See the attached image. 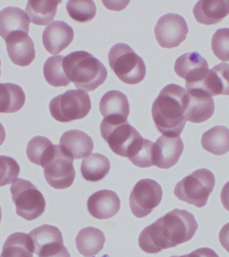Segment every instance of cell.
I'll return each instance as SVG.
<instances>
[{"label":"cell","instance_id":"obj_1","mask_svg":"<svg viewBox=\"0 0 229 257\" xmlns=\"http://www.w3.org/2000/svg\"><path fill=\"white\" fill-rule=\"evenodd\" d=\"M198 227L192 214L174 209L144 229L139 237V246L144 252L156 254L191 240Z\"/></svg>","mask_w":229,"mask_h":257},{"label":"cell","instance_id":"obj_2","mask_svg":"<svg viewBox=\"0 0 229 257\" xmlns=\"http://www.w3.org/2000/svg\"><path fill=\"white\" fill-rule=\"evenodd\" d=\"M188 93L176 84L165 86L152 105V114L155 125L163 136H180L186 120L184 117Z\"/></svg>","mask_w":229,"mask_h":257},{"label":"cell","instance_id":"obj_3","mask_svg":"<svg viewBox=\"0 0 229 257\" xmlns=\"http://www.w3.org/2000/svg\"><path fill=\"white\" fill-rule=\"evenodd\" d=\"M63 68L66 76L78 89L90 92L103 84L107 70L97 58L86 51H76L65 56Z\"/></svg>","mask_w":229,"mask_h":257},{"label":"cell","instance_id":"obj_4","mask_svg":"<svg viewBox=\"0 0 229 257\" xmlns=\"http://www.w3.org/2000/svg\"><path fill=\"white\" fill-rule=\"evenodd\" d=\"M100 134L112 152L118 156L130 158L142 146L144 138L140 133L126 122H110L102 120Z\"/></svg>","mask_w":229,"mask_h":257},{"label":"cell","instance_id":"obj_5","mask_svg":"<svg viewBox=\"0 0 229 257\" xmlns=\"http://www.w3.org/2000/svg\"><path fill=\"white\" fill-rule=\"evenodd\" d=\"M110 68L122 82L140 83L144 79L146 67L144 60L128 44H114L108 54Z\"/></svg>","mask_w":229,"mask_h":257},{"label":"cell","instance_id":"obj_6","mask_svg":"<svg viewBox=\"0 0 229 257\" xmlns=\"http://www.w3.org/2000/svg\"><path fill=\"white\" fill-rule=\"evenodd\" d=\"M214 186L212 172L208 169H199L176 184L174 194L183 202L202 208L206 206Z\"/></svg>","mask_w":229,"mask_h":257},{"label":"cell","instance_id":"obj_7","mask_svg":"<svg viewBox=\"0 0 229 257\" xmlns=\"http://www.w3.org/2000/svg\"><path fill=\"white\" fill-rule=\"evenodd\" d=\"M91 108L90 96L82 90H68L52 98L50 114L59 122H68L85 117Z\"/></svg>","mask_w":229,"mask_h":257},{"label":"cell","instance_id":"obj_8","mask_svg":"<svg viewBox=\"0 0 229 257\" xmlns=\"http://www.w3.org/2000/svg\"><path fill=\"white\" fill-rule=\"evenodd\" d=\"M10 192L18 216L28 221L39 218L45 211L43 195L30 181L17 178L12 182Z\"/></svg>","mask_w":229,"mask_h":257},{"label":"cell","instance_id":"obj_9","mask_svg":"<svg viewBox=\"0 0 229 257\" xmlns=\"http://www.w3.org/2000/svg\"><path fill=\"white\" fill-rule=\"evenodd\" d=\"M71 155L60 145H56L53 156L44 167V175L48 184L54 189L69 188L75 178V170Z\"/></svg>","mask_w":229,"mask_h":257},{"label":"cell","instance_id":"obj_10","mask_svg":"<svg viewBox=\"0 0 229 257\" xmlns=\"http://www.w3.org/2000/svg\"><path fill=\"white\" fill-rule=\"evenodd\" d=\"M162 189L160 185L151 179H144L135 185L130 197V206L137 218L150 214L162 201Z\"/></svg>","mask_w":229,"mask_h":257},{"label":"cell","instance_id":"obj_11","mask_svg":"<svg viewBox=\"0 0 229 257\" xmlns=\"http://www.w3.org/2000/svg\"><path fill=\"white\" fill-rule=\"evenodd\" d=\"M188 28L184 18L177 14L162 16L154 28V34L160 46L164 48L178 47L186 40Z\"/></svg>","mask_w":229,"mask_h":257},{"label":"cell","instance_id":"obj_12","mask_svg":"<svg viewBox=\"0 0 229 257\" xmlns=\"http://www.w3.org/2000/svg\"><path fill=\"white\" fill-rule=\"evenodd\" d=\"M29 235L33 244L34 253L40 257L51 256L64 248L62 234L57 227L42 225L34 228Z\"/></svg>","mask_w":229,"mask_h":257},{"label":"cell","instance_id":"obj_13","mask_svg":"<svg viewBox=\"0 0 229 257\" xmlns=\"http://www.w3.org/2000/svg\"><path fill=\"white\" fill-rule=\"evenodd\" d=\"M208 70L206 59L197 52L183 54L175 62L174 71L186 80V86L201 81Z\"/></svg>","mask_w":229,"mask_h":257},{"label":"cell","instance_id":"obj_14","mask_svg":"<svg viewBox=\"0 0 229 257\" xmlns=\"http://www.w3.org/2000/svg\"><path fill=\"white\" fill-rule=\"evenodd\" d=\"M188 93L184 117L193 123H200L209 119L214 112L212 96L202 90H186Z\"/></svg>","mask_w":229,"mask_h":257},{"label":"cell","instance_id":"obj_15","mask_svg":"<svg viewBox=\"0 0 229 257\" xmlns=\"http://www.w3.org/2000/svg\"><path fill=\"white\" fill-rule=\"evenodd\" d=\"M186 88V90H202L211 96L229 95V64L225 62L217 64L208 70L202 80Z\"/></svg>","mask_w":229,"mask_h":257},{"label":"cell","instance_id":"obj_16","mask_svg":"<svg viewBox=\"0 0 229 257\" xmlns=\"http://www.w3.org/2000/svg\"><path fill=\"white\" fill-rule=\"evenodd\" d=\"M74 31L66 22L55 21L49 24L42 34V43L50 54L60 53L71 43Z\"/></svg>","mask_w":229,"mask_h":257},{"label":"cell","instance_id":"obj_17","mask_svg":"<svg viewBox=\"0 0 229 257\" xmlns=\"http://www.w3.org/2000/svg\"><path fill=\"white\" fill-rule=\"evenodd\" d=\"M8 56L16 65L29 66L36 56L35 48L28 34L19 32L11 34L5 40Z\"/></svg>","mask_w":229,"mask_h":257},{"label":"cell","instance_id":"obj_18","mask_svg":"<svg viewBox=\"0 0 229 257\" xmlns=\"http://www.w3.org/2000/svg\"><path fill=\"white\" fill-rule=\"evenodd\" d=\"M121 201L113 191L100 190L88 198L87 209L89 214L98 220H106L116 216L120 210Z\"/></svg>","mask_w":229,"mask_h":257},{"label":"cell","instance_id":"obj_19","mask_svg":"<svg viewBox=\"0 0 229 257\" xmlns=\"http://www.w3.org/2000/svg\"><path fill=\"white\" fill-rule=\"evenodd\" d=\"M99 110L104 120L126 122L130 114V104L126 94L112 90L102 96L100 100Z\"/></svg>","mask_w":229,"mask_h":257},{"label":"cell","instance_id":"obj_20","mask_svg":"<svg viewBox=\"0 0 229 257\" xmlns=\"http://www.w3.org/2000/svg\"><path fill=\"white\" fill-rule=\"evenodd\" d=\"M156 146V166L160 169H170L178 163L184 150L180 136H160L155 143Z\"/></svg>","mask_w":229,"mask_h":257},{"label":"cell","instance_id":"obj_21","mask_svg":"<svg viewBox=\"0 0 229 257\" xmlns=\"http://www.w3.org/2000/svg\"><path fill=\"white\" fill-rule=\"evenodd\" d=\"M193 14L198 23L218 24L229 14V0H201L194 6Z\"/></svg>","mask_w":229,"mask_h":257},{"label":"cell","instance_id":"obj_22","mask_svg":"<svg viewBox=\"0 0 229 257\" xmlns=\"http://www.w3.org/2000/svg\"><path fill=\"white\" fill-rule=\"evenodd\" d=\"M30 20L27 14L21 8L7 7L0 11V36L4 40L11 34L30 30Z\"/></svg>","mask_w":229,"mask_h":257},{"label":"cell","instance_id":"obj_23","mask_svg":"<svg viewBox=\"0 0 229 257\" xmlns=\"http://www.w3.org/2000/svg\"><path fill=\"white\" fill-rule=\"evenodd\" d=\"M60 145L76 160L89 156L94 148L92 138L82 131L76 130L64 133L60 138Z\"/></svg>","mask_w":229,"mask_h":257},{"label":"cell","instance_id":"obj_24","mask_svg":"<svg viewBox=\"0 0 229 257\" xmlns=\"http://www.w3.org/2000/svg\"><path fill=\"white\" fill-rule=\"evenodd\" d=\"M105 240L104 233L91 226L82 228L75 238L76 248L84 257L98 254L103 249Z\"/></svg>","mask_w":229,"mask_h":257},{"label":"cell","instance_id":"obj_25","mask_svg":"<svg viewBox=\"0 0 229 257\" xmlns=\"http://www.w3.org/2000/svg\"><path fill=\"white\" fill-rule=\"evenodd\" d=\"M61 2L54 0L28 1L26 11L30 22L38 26H46L51 23L55 17L58 4Z\"/></svg>","mask_w":229,"mask_h":257},{"label":"cell","instance_id":"obj_26","mask_svg":"<svg viewBox=\"0 0 229 257\" xmlns=\"http://www.w3.org/2000/svg\"><path fill=\"white\" fill-rule=\"evenodd\" d=\"M202 148L216 156H222L229 152V130L224 126H215L202 135Z\"/></svg>","mask_w":229,"mask_h":257},{"label":"cell","instance_id":"obj_27","mask_svg":"<svg viewBox=\"0 0 229 257\" xmlns=\"http://www.w3.org/2000/svg\"><path fill=\"white\" fill-rule=\"evenodd\" d=\"M110 163L103 155L94 153L82 161L80 172L84 180L96 182L102 180L108 174Z\"/></svg>","mask_w":229,"mask_h":257},{"label":"cell","instance_id":"obj_28","mask_svg":"<svg viewBox=\"0 0 229 257\" xmlns=\"http://www.w3.org/2000/svg\"><path fill=\"white\" fill-rule=\"evenodd\" d=\"M25 101V93L20 86L13 83H0V113L18 112Z\"/></svg>","mask_w":229,"mask_h":257},{"label":"cell","instance_id":"obj_29","mask_svg":"<svg viewBox=\"0 0 229 257\" xmlns=\"http://www.w3.org/2000/svg\"><path fill=\"white\" fill-rule=\"evenodd\" d=\"M34 248L29 234L16 232L6 239L0 257H33Z\"/></svg>","mask_w":229,"mask_h":257},{"label":"cell","instance_id":"obj_30","mask_svg":"<svg viewBox=\"0 0 229 257\" xmlns=\"http://www.w3.org/2000/svg\"><path fill=\"white\" fill-rule=\"evenodd\" d=\"M55 145L45 137L36 136L28 142L26 154L33 164L44 168L53 156Z\"/></svg>","mask_w":229,"mask_h":257},{"label":"cell","instance_id":"obj_31","mask_svg":"<svg viewBox=\"0 0 229 257\" xmlns=\"http://www.w3.org/2000/svg\"><path fill=\"white\" fill-rule=\"evenodd\" d=\"M63 56H54L44 64V76L48 83L54 87L66 86L70 81L66 76L63 68Z\"/></svg>","mask_w":229,"mask_h":257},{"label":"cell","instance_id":"obj_32","mask_svg":"<svg viewBox=\"0 0 229 257\" xmlns=\"http://www.w3.org/2000/svg\"><path fill=\"white\" fill-rule=\"evenodd\" d=\"M66 10L70 18L80 23L90 22L96 14L95 4L90 0H70L66 3Z\"/></svg>","mask_w":229,"mask_h":257},{"label":"cell","instance_id":"obj_33","mask_svg":"<svg viewBox=\"0 0 229 257\" xmlns=\"http://www.w3.org/2000/svg\"><path fill=\"white\" fill-rule=\"evenodd\" d=\"M129 160L139 168H146L156 166V146L155 143L144 139L142 146Z\"/></svg>","mask_w":229,"mask_h":257},{"label":"cell","instance_id":"obj_34","mask_svg":"<svg viewBox=\"0 0 229 257\" xmlns=\"http://www.w3.org/2000/svg\"><path fill=\"white\" fill-rule=\"evenodd\" d=\"M212 49L219 60L229 61V28H221L212 38Z\"/></svg>","mask_w":229,"mask_h":257},{"label":"cell","instance_id":"obj_35","mask_svg":"<svg viewBox=\"0 0 229 257\" xmlns=\"http://www.w3.org/2000/svg\"><path fill=\"white\" fill-rule=\"evenodd\" d=\"M20 172L19 165L14 159L0 156V187L12 184Z\"/></svg>","mask_w":229,"mask_h":257},{"label":"cell","instance_id":"obj_36","mask_svg":"<svg viewBox=\"0 0 229 257\" xmlns=\"http://www.w3.org/2000/svg\"><path fill=\"white\" fill-rule=\"evenodd\" d=\"M218 238L223 248L229 252V222L223 226L221 229Z\"/></svg>","mask_w":229,"mask_h":257},{"label":"cell","instance_id":"obj_37","mask_svg":"<svg viewBox=\"0 0 229 257\" xmlns=\"http://www.w3.org/2000/svg\"><path fill=\"white\" fill-rule=\"evenodd\" d=\"M187 257H219L212 249L202 248L186 254Z\"/></svg>","mask_w":229,"mask_h":257},{"label":"cell","instance_id":"obj_38","mask_svg":"<svg viewBox=\"0 0 229 257\" xmlns=\"http://www.w3.org/2000/svg\"><path fill=\"white\" fill-rule=\"evenodd\" d=\"M220 200L224 209L229 211V182L222 187L220 192Z\"/></svg>","mask_w":229,"mask_h":257},{"label":"cell","instance_id":"obj_39","mask_svg":"<svg viewBox=\"0 0 229 257\" xmlns=\"http://www.w3.org/2000/svg\"><path fill=\"white\" fill-rule=\"evenodd\" d=\"M46 257H70V254L69 252H68L67 248L64 246V248L62 249V250H60V252L56 253V254L53 255H51V256Z\"/></svg>","mask_w":229,"mask_h":257},{"label":"cell","instance_id":"obj_40","mask_svg":"<svg viewBox=\"0 0 229 257\" xmlns=\"http://www.w3.org/2000/svg\"><path fill=\"white\" fill-rule=\"evenodd\" d=\"M6 138V134L5 128H4V126L2 125L1 122H0V146L5 142Z\"/></svg>","mask_w":229,"mask_h":257},{"label":"cell","instance_id":"obj_41","mask_svg":"<svg viewBox=\"0 0 229 257\" xmlns=\"http://www.w3.org/2000/svg\"><path fill=\"white\" fill-rule=\"evenodd\" d=\"M2 217V209H1V207H0V222H1Z\"/></svg>","mask_w":229,"mask_h":257},{"label":"cell","instance_id":"obj_42","mask_svg":"<svg viewBox=\"0 0 229 257\" xmlns=\"http://www.w3.org/2000/svg\"><path fill=\"white\" fill-rule=\"evenodd\" d=\"M171 257H187V256H186V254H185V255H183V256H171Z\"/></svg>","mask_w":229,"mask_h":257},{"label":"cell","instance_id":"obj_43","mask_svg":"<svg viewBox=\"0 0 229 257\" xmlns=\"http://www.w3.org/2000/svg\"><path fill=\"white\" fill-rule=\"evenodd\" d=\"M0 67H1V60H0ZM0 75H1V70H0Z\"/></svg>","mask_w":229,"mask_h":257},{"label":"cell","instance_id":"obj_44","mask_svg":"<svg viewBox=\"0 0 229 257\" xmlns=\"http://www.w3.org/2000/svg\"><path fill=\"white\" fill-rule=\"evenodd\" d=\"M102 257H109V256H108L107 254H105V255H103V256H102Z\"/></svg>","mask_w":229,"mask_h":257}]
</instances>
